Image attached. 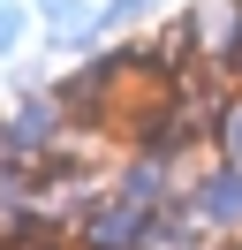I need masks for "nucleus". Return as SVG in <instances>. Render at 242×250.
<instances>
[{
    "label": "nucleus",
    "mask_w": 242,
    "mask_h": 250,
    "mask_svg": "<svg viewBox=\"0 0 242 250\" xmlns=\"http://www.w3.org/2000/svg\"><path fill=\"white\" fill-rule=\"evenodd\" d=\"M106 189H114V197H129V205H144V212H166V205L189 189V174H182V159L129 144V152H121V167L106 174Z\"/></svg>",
    "instance_id": "nucleus-3"
},
{
    "label": "nucleus",
    "mask_w": 242,
    "mask_h": 250,
    "mask_svg": "<svg viewBox=\"0 0 242 250\" xmlns=\"http://www.w3.org/2000/svg\"><path fill=\"white\" fill-rule=\"evenodd\" d=\"M76 129H83V122L60 106L53 83H45V91H23L8 114H0V144H8V152H23V159H60V152L76 144Z\"/></svg>",
    "instance_id": "nucleus-1"
},
{
    "label": "nucleus",
    "mask_w": 242,
    "mask_h": 250,
    "mask_svg": "<svg viewBox=\"0 0 242 250\" xmlns=\"http://www.w3.org/2000/svg\"><path fill=\"white\" fill-rule=\"evenodd\" d=\"M204 220L189 212V197H174L166 212H151V250H204Z\"/></svg>",
    "instance_id": "nucleus-5"
},
{
    "label": "nucleus",
    "mask_w": 242,
    "mask_h": 250,
    "mask_svg": "<svg viewBox=\"0 0 242 250\" xmlns=\"http://www.w3.org/2000/svg\"><path fill=\"white\" fill-rule=\"evenodd\" d=\"M30 16H38L45 46H60V38L91 31V23H99V8H91V0H30Z\"/></svg>",
    "instance_id": "nucleus-6"
},
{
    "label": "nucleus",
    "mask_w": 242,
    "mask_h": 250,
    "mask_svg": "<svg viewBox=\"0 0 242 250\" xmlns=\"http://www.w3.org/2000/svg\"><path fill=\"white\" fill-rule=\"evenodd\" d=\"M189 212L204 220L212 243H242V159H220L212 152L204 167H189Z\"/></svg>",
    "instance_id": "nucleus-2"
},
{
    "label": "nucleus",
    "mask_w": 242,
    "mask_h": 250,
    "mask_svg": "<svg viewBox=\"0 0 242 250\" xmlns=\"http://www.w3.org/2000/svg\"><path fill=\"white\" fill-rule=\"evenodd\" d=\"M76 250H151V212L114 197V189H99L76 212Z\"/></svg>",
    "instance_id": "nucleus-4"
},
{
    "label": "nucleus",
    "mask_w": 242,
    "mask_h": 250,
    "mask_svg": "<svg viewBox=\"0 0 242 250\" xmlns=\"http://www.w3.org/2000/svg\"><path fill=\"white\" fill-rule=\"evenodd\" d=\"M38 31V16H30V0H0V61L8 53H23V38Z\"/></svg>",
    "instance_id": "nucleus-8"
},
{
    "label": "nucleus",
    "mask_w": 242,
    "mask_h": 250,
    "mask_svg": "<svg viewBox=\"0 0 242 250\" xmlns=\"http://www.w3.org/2000/svg\"><path fill=\"white\" fill-rule=\"evenodd\" d=\"M212 152H220V159H242V83H227L220 114H212Z\"/></svg>",
    "instance_id": "nucleus-7"
},
{
    "label": "nucleus",
    "mask_w": 242,
    "mask_h": 250,
    "mask_svg": "<svg viewBox=\"0 0 242 250\" xmlns=\"http://www.w3.org/2000/svg\"><path fill=\"white\" fill-rule=\"evenodd\" d=\"M159 8H166V0H106V8H99V23H106V31H129V23L159 16Z\"/></svg>",
    "instance_id": "nucleus-9"
}]
</instances>
